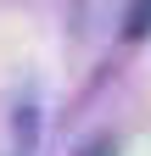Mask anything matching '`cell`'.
<instances>
[{
    "label": "cell",
    "mask_w": 151,
    "mask_h": 156,
    "mask_svg": "<svg viewBox=\"0 0 151 156\" xmlns=\"http://www.w3.org/2000/svg\"><path fill=\"white\" fill-rule=\"evenodd\" d=\"M151 34V0H129L123 11V39H145Z\"/></svg>",
    "instance_id": "obj_1"
},
{
    "label": "cell",
    "mask_w": 151,
    "mask_h": 156,
    "mask_svg": "<svg viewBox=\"0 0 151 156\" xmlns=\"http://www.w3.org/2000/svg\"><path fill=\"white\" fill-rule=\"evenodd\" d=\"M84 156H118V151H112V140H90V145H84Z\"/></svg>",
    "instance_id": "obj_2"
}]
</instances>
